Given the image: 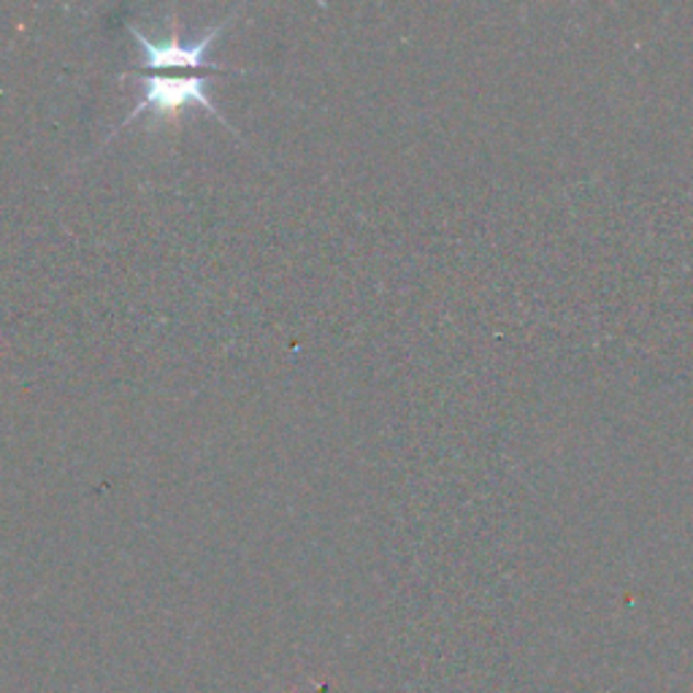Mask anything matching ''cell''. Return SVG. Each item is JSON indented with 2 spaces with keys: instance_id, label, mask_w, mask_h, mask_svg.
I'll list each match as a JSON object with an SVG mask.
<instances>
[{
  "instance_id": "obj_1",
  "label": "cell",
  "mask_w": 693,
  "mask_h": 693,
  "mask_svg": "<svg viewBox=\"0 0 693 693\" xmlns=\"http://www.w3.org/2000/svg\"><path fill=\"white\" fill-rule=\"evenodd\" d=\"M188 106H201L204 112H209L212 117H219L215 103L206 95V77L204 73H190V77H163V73H152V77L144 79V98L138 101V106L133 109L120 128L138 120L141 114H155V117H173L182 109Z\"/></svg>"
},
{
  "instance_id": "obj_2",
  "label": "cell",
  "mask_w": 693,
  "mask_h": 693,
  "mask_svg": "<svg viewBox=\"0 0 693 693\" xmlns=\"http://www.w3.org/2000/svg\"><path fill=\"white\" fill-rule=\"evenodd\" d=\"M225 27H228V22L219 27H212L204 38H198V42H193V44H179L177 31L171 33L169 42H149L147 36H141V33L136 31V27H130V33L136 36V42L144 52V60H141V66H138V71L160 73V71H173V68H177V71L198 73L201 68H206V71H212V73H225V68L209 66V63L204 60L206 49H209L212 42H215Z\"/></svg>"
}]
</instances>
